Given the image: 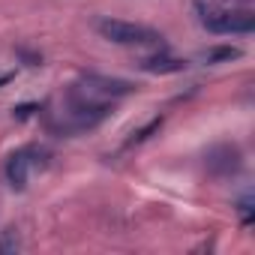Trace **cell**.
Here are the masks:
<instances>
[{"label":"cell","instance_id":"1","mask_svg":"<svg viewBox=\"0 0 255 255\" xmlns=\"http://www.w3.org/2000/svg\"><path fill=\"white\" fill-rule=\"evenodd\" d=\"M201 27L210 33H252L255 30V12L249 6L234 9V6H219L216 0H192Z\"/></svg>","mask_w":255,"mask_h":255},{"label":"cell","instance_id":"2","mask_svg":"<svg viewBox=\"0 0 255 255\" xmlns=\"http://www.w3.org/2000/svg\"><path fill=\"white\" fill-rule=\"evenodd\" d=\"M96 33L114 45H132V48H162L165 36L147 24H135V21H123V18H99L96 21Z\"/></svg>","mask_w":255,"mask_h":255},{"label":"cell","instance_id":"3","mask_svg":"<svg viewBox=\"0 0 255 255\" xmlns=\"http://www.w3.org/2000/svg\"><path fill=\"white\" fill-rule=\"evenodd\" d=\"M45 165H48V150H42V147L30 144V147L15 150V153L6 159L3 174H6V183H9L15 192H21V189H27L30 171H33V168H45Z\"/></svg>","mask_w":255,"mask_h":255},{"label":"cell","instance_id":"4","mask_svg":"<svg viewBox=\"0 0 255 255\" xmlns=\"http://www.w3.org/2000/svg\"><path fill=\"white\" fill-rule=\"evenodd\" d=\"M108 114H111V105L108 102H90V99H78L72 93L69 96V108H66V123L60 126V132L63 135H72V132L93 129V126L102 123Z\"/></svg>","mask_w":255,"mask_h":255},{"label":"cell","instance_id":"5","mask_svg":"<svg viewBox=\"0 0 255 255\" xmlns=\"http://www.w3.org/2000/svg\"><path fill=\"white\" fill-rule=\"evenodd\" d=\"M204 168L210 177L216 180H225V177H234L240 168H243V153L237 144H216L207 150L204 156Z\"/></svg>","mask_w":255,"mask_h":255},{"label":"cell","instance_id":"6","mask_svg":"<svg viewBox=\"0 0 255 255\" xmlns=\"http://www.w3.org/2000/svg\"><path fill=\"white\" fill-rule=\"evenodd\" d=\"M81 81H84V87H87L90 93H96V96H111V99H117V96H132V93L138 90V84L126 81V78L99 75V72H84Z\"/></svg>","mask_w":255,"mask_h":255},{"label":"cell","instance_id":"7","mask_svg":"<svg viewBox=\"0 0 255 255\" xmlns=\"http://www.w3.org/2000/svg\"><path fill=\"white\" fill-rule=\"evenodd\" d=\"M135 66L141 72H150V75H174V72H183L186 69V60L159 51V54H150V57H138Z\"/></svg>","mask_w":255,"mask_h":255},{"label":"cell","instance_id":"8","mask_svg":"<svg viewBox=\"0 0 255 255\" xmlns=\"http://www.w3.org/2000/svg\"><path fill=\"white\" fill-rule=\"evenodd\" d=\"M237 57H240V48H237V45H210V48L201 51V60L210 63V66H216V63H231V60H237Z\"/></svg>","mask_w":255,"mask_h":255},{"label":"cell","instance_id":"9","mask_svg":"<svg viewBox=\"0 0 255 255\" xmlns=\"http://www.w3.org/2000/svg\"><path fill=\"white\" fill-rule=\"evenodd\" d=\"M21 249V237L15 228H6L3 234H0V255H15Z\"/></svg>","mask_w":255,"mask_h":255},{"label":"cell","instance_id":"10","mask_svg":"<svg viewBox=\"0 0 255 255\" xmlns=\"http://www.w3.org/2000/svg\"><path fill=\"white\" fill-rule=\"evenodd\" d=\"M159 129H162V117H153V120H150L147 126H141L138 132H132L129 144H144V141H147V138H150L153 132H159Z\"/></svg>","mask_w":255,"mask_h":255},{"label":"cell","instance_id":"11","mask_svg":"<svg viewBox=\"0 0 255 255\" xmlns=\"http://www.w3.org/2000/svg\"><path fill=\"white\" fill-rule=\"evenodd\" d=\"M237 213H240V219H243V225H252V195H246V198H240L237 201Z\"/></svg>","mask_w":255,"mask_h":255},{"label":"cell","instance_id":"12","mask_svg":"<svg viewBox=\"0 0 255 255\" xmlns=\"http://www.w3.org/2000/svg\"><path fill=\"white\" fill-rule=\"evenodd\" d=\"M15 54H18V57H21V60H24L27 66H42V54H36V51H27V48H18Z\"/></svg>","mask_w":255,"mask_h":255},{"label":"cell","instance_id":"13","mask_svg":"<svg viewBox=\"0 0 255 255\" xmlns=\"http://www.w3.org/2000/svg\"><path fill=\"white\" fill-rule=\"evenodd\" d=\"M33 111H36V105H18V108H12V117L15 120H27V117H33Z\"/></svg>","mask_w":255,"mask_h":255},{"label":"cell","instance_id":"14","mask_svg":"<svg viewBox=\"0 0 255 255\" xmlns=\"http://www.w3.org/2000/svg\"><path fill=\"white\" fill-rule=\"evenodd\" d=\"M12 78H15V75H12V72H3V75H0V87H6V84H9V81H12Z\"/></svg>","mask_w":255,"mask_h":255},{"label":"cell","instance_id":"15","mask_svg":"<svg viewBox=\"0 0 255 255\" xmlns=\"http://www.w3.org/2000/svg\"><path fill=\"white\" fill-rule=\"evenodd\" d=\"M231 3H243V6H249V3H252V0H231Z\"/></svg>","mask_w":255,"mask_h":255}]
</instances>
